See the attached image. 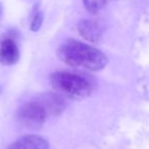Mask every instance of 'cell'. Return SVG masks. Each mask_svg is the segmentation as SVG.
Masks as SVG:
<instances>
[{
	"label": "cell",
	"instance_id": "obj_1",
	"mask_svg": "<svg viewBox=\"0 0 149 149\" xmlns=\"http://www.w3.org/2000/svg\"><path fill=\"white\" fill-rule=\"evenodd\" d=\"M57 56L62 62L74 68H84L97 72L105 68L107 57L96 47L74 39H68L60 45Z\"/></svg>",
	"mask_w": 149,
	"mask_h": 149
},
{
	"label": "cell",
	"instance_id": "obj_2",
	"mask_svg": "<svg viewBox=\"0 0 149 149\" xmlns=\"http://www.w3.org/2000/svg\"><path fill=\"white\" fill-rule=\"evenodd\" d=\"M50 82L57 93L70 99H85L92 92L91 83L86 78L72 72H56L51 74Z\"/></svg>",
	"mask_w": 149,
	"mask_h": 149
},
{
	"label": "cell",
	"instance_id": "obj_3",
	"mask_svg": "<svg viewBox=\"0 0 149 149\" xmlns=\"http://www.w3.org/2000/svg\"><path fill=\"white\" fill-rule=\"evenodd\" d=\"M47 111L40 102L28 101L17 110L15 118L23 127L30 130H38L45 124Z\"/></svg>",
	"mask_w": 149,
	"mask_h": 149
},
{
	"label": "cell",
	"instance_id": "obj_4",
	"mask_svg": "<svg viewBox=\"0 0 149 149\" xmlns=\"http://www.w3.org/2000/svg\"><path fill=\"white\" fill-rule=\"evenodd\" d=\"M78 31L85 40L91 43H97L103 36L104 25L98 19H82L78 24Z\"/></svg>",
	"mask_w": 149,
	"mask_h": 149
},
{
	"label": "cell",
	"instance_id": "obj_5",
	"mask_svg": "<svg viewBox=\"0 0 149 149\" xmlns=\"http://www.w3.org/2000/svg\"><path fill=\"white\" fill-rule=\"evenodd\" d=\"M19 59V50L13 39H4L0 43V63L13 65Z\"/></svg>",
	"mask_w": 149,
	"mask_h": 149
},
{
	"label": "cell",
	"instance_id": "obj_6",
	"mask_svg": "<svg viewBox=\"0 0 149 149\" xmlns=\"http://www.w3.org/2000/svg\"><path fill=\"white\" fill-rule=\"evenodd\" d=\"M40 103L44 106L47 113L52 116H58L65 108V101L63 95L59 93H45L41 96Z\"/></svg>",
	"mask_w": 149,
	"mask_h": 149
},
{
	"label": "cell",
	"instance_id": "obj_7",
	"mask_svg": "<svg viewBox=\"0 0 149 149\" xmlns=\"http://www.w3.org/2000/svg\"><path fill=\"white\" fill-rule=\"evenodd\" d=\"M8 149H49V144L37 135H26L13 142Z\"/></svg>",
	"mask_w": 149,
	"mask_h": 149
},
{
	"label": "cell",
	"instance_id": "obj_8",
	"mask_svg": "<svg viewBox=\"0 0 149 149\" xmlns=\"http://www.w3.org/2000/svg\"><path fill=\"white\" fill-rule=\"evenodd\" d=\"M83 3L89 13H97L105 6L106 0H83Z\"/></svg>",
	"mask_w": 149,
	"mask_h": 149
},
{
	"label": "cell",
	"instance_id": "obj_9",
	"mask_svg": "<svg viewBox=\"0 0 149 149\" xmlns=\"http://www.w3.org/2000/svg\"><path fill=\"white\" fill-rule=\"evenodd\" d=\"M44 21V15L42 11H38L35 15H34L33 19H32L31 26H30V29L33 32H37L40 30V28L42 27V24Z\"/></svg>",
	"mask_w": 149,
	"mask_h": 149
}]
</instances>
